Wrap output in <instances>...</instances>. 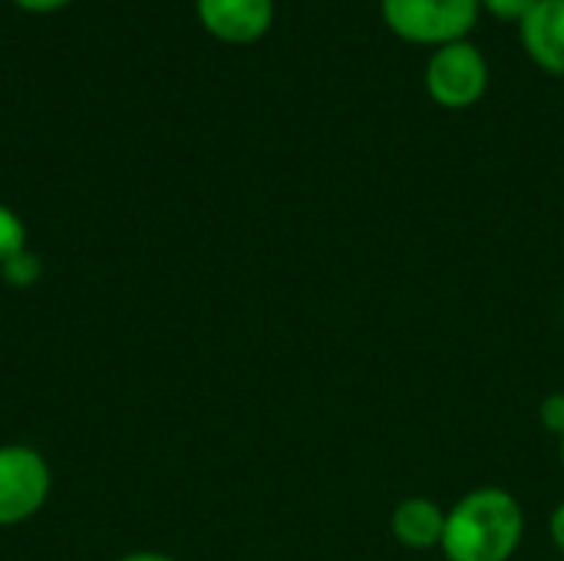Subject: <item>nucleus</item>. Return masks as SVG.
I'll return each mask as SVG.
<instances>
[{
	"instance_id": "obj_1",
	"label": "nucleus",
	"mask_w": 564,
	"mask_h": 561,
	"mask_svg": "<svg viewBox=\"0 0 564 561\" xmlns=\"http://www.w3.org/2000/svg\"><path fill=\"white\" fill-rule=\"evenodd\" d=\"M525 536L522 503L502 486L466 493L446 513L443 555L446 561H509Z\"/></svg>"
},
{
	"instance_id": "obj_2",
	"label": "nucleus",
	"mask_w": 564,
	"mask_h": 561,
	"mask_svg": "<svg viewBox=\"0 0 564 561\" xmlns=\"http://www.w3.org/2000/svg\"><path fill=\"white\" fill-rule=\"evenodd\" d=\"M479 0H380L383 20L393 33L413 43L466 40L479 17Z\"/></svg>"
},
{
	"instance_id": "obj_3",
	"label": "nucleus",
	"mask_w": 564,
	"mask_h": 561,
	"mask_svg": "<svg viewBox=\"0 0 564 561\" xmlns=\"http://www.w3.org/2000/svg\"><path fill=\"white\" fill-rule=\"evenodd\" d=\"M426 93L446 109H466L482 99L489 86V60L469 40H453L433 50L423 69Z\"/></svg>"
},
{
	"instance_id": "obj_4",
	"label": "nucleus",
	"mask_w": 564,
	"mask_h": 561,
	"mask_svg": "<svg viewBox=\"0 0 564 561\" xmlns=\"http://www.w3.org/2000/svg\"><path fill=\"white\" fill-rule=\"evenodd\" d=\"M53 489L50 463L23 443L0 446V529L33 519Z\"/></svg>"
},
{
	"instance_id": "obj_5",
	"label": "nucleus",
	"mask_w": 564,
	"mask_h": 561,
	"mask_svg": "<svg viewBox=\"0 0 564 561\" xmlns=\"http://www.w3.org/2000/svg\"><path fill=\"white\" fill-rule=\"evenodd\" d=\"M202 26L225 43H251L268 33L274 0H195Z\"/></svg>"
},
{
	"instance_id": "obj_6",
	"label": "nucleus",
	"mask_w": 564,
	"mask_h": 561,
	"mask_svg": "<svg viewBox=\"0 0 564 561\" xmlns=\"http://www.w3.org/2000/svg\"><path fill=\"white\" fill-rule=\"evenodd\" d=\"M390 532L410 552L440 549L443 532H446V509H440V503H433L426 496L400 499L390 516Z\"/></svg>"
},
{
	"instance_id": "obj_7",
	"label": "nucleus",
	"mask_w": 564,
	"mask_h": 561,
	"mask_svg": "<svg viewBox=\"0 0 564 561\" xmlns=\"http://www.w3.org/2000/svg\"><path fill=\"white\" fill-rule=\"evenodd\" d=\"M522 43L539 66L564 73V0H535L522 17Z\"/></svg>"
},
{
	"instance_id": "obj_8",
	"label": "nucleus",
	"mask_w": 564,
	"mask_h": 561,
	"mask_svg": "<svg viewBox=\"0 0 564 561\" xmlns=\"http://www.w3.org/2000/svg\"><path fill=\"white\" fill-rule=\"evenodd\" d=\"M0 278H3V284H10V288L26 291V288H33V284L43 278V258H40L36 251L23 248V251H17L13 258H7V261L0 265Z\"/></svg>"
},
{
	"instance_id": "obj_9",
	"label": "nucleus",
	"mask_w": 564,
	"mask_h": 561,
	"mask_svg": "<svg viewBox=\"0 0 564 561\" xmlns=\"http://www.w3.org/2000/svg\"><path fill=\"white\" fill-rule=\"evenodd\" d=\"M23 248H26V225L10 205L0 202V265Z\"/></svg>"
},
{
	"instance_id": "obj_10",
	"label": "nucleus",
	"mask_w": 564,
	"mask_h": 561,
	"mask_svg": "<svg viewBox=\"0 0 564 561\" xmlns=\"http://www.w3.org/2000/svg\"><path fill=\"white\" fill-rule=\"evenodd\" d=\"M539 420H542V427H545L552 436L564 440V390L549 393V397L539 403Z\"/></svg>"
},
{
	"instance_id": "obj_11",
	"label": "nucleus",
	"mask_w": 564,
	"mask_h": 561,
	"mask_svg": "<svg viewBox=\"0 0 564 561\" xmlns=\"http://www.w3.org/2000/svg\"><path fill=\"white\" fill-rule=\"evenodd\" d=\"M479 3H486L499 20H519V23L535 7V0H479Z\"/></svg>"
},
{
	"instance_id": "obj_12",
	"label": "nucleus",
	"mask_w": 564,
	"mask_h": 561,
	"mask_svg": "<svg viewBox=\"0 0 564 561\" xmlns=\"http://www.w3.org/2000/svg\"><path fill=\"white\" fill-rule=\"evenodd\" d=\"M549 536H552L555 549L564 555V503H558L549 516Z\"/></svg>"
},
{
	"instance_id": "obj_13",
	"label": "nucleus",
	"mask_w": 564,
	"mask_h": 561,
	"mask_svg": "<svg viewBox=\"0 0 564 561\" xmlns=\"http://www.w3.org/2000/svg\"><path fill=\"white\" fill-rule=\"evenodd\" d=\"M17 7H23V10H33V13H46V10H59V7H66L69 0H13Z\"/></svg>"
},
{
	"instance_id": "obj_14",
	"label": "nucleus",
	"mask_w": 564,
	"mask_h": 561,
	"mask_svg": "<svg viewBox=\"0 0 564 561\" xmlns=\"http://www.w3.org/2000/svg\"><path fill=\"white\" fill-rule=\"evenodd\" d=\"M116 561H178L172 559V555H165V552H129V555H122V559Z\"/></svg>"
},
{
	"instance_id": "obj_15",
	"label": "nucleus",
	"mask_w": 564,
	"mask_h": 561,
	"mask_svg": "<svg viewBox=\"0 0 564 561\" xmlns=\"http://www.w3.org/2000/svg\"><path fill=\"white\" fill-rule=\"evenodd\" d=\"M562 466H564V440H562Z\"/></svg>"
},
{
	"instance_id": "obj_16",
	"label": "nucleus",
	"mask_w": 564,
	"mask_h": 561,
	"mask_svg": "<svg viewBox=\"0 0 564 561\" xmlns=\"http://www.w3.org/2000/svg\"><path fill=\"white\" fill-rule=\"evenodd\" d=\"M552 561H564V559H552Z\"/></svg>"
}]
</instances>
